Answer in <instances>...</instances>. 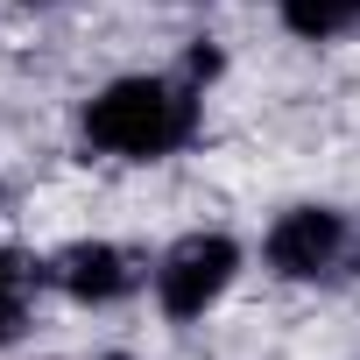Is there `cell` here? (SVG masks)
<instances>
[{"label":"cell","instance_id":"obj_2","mask_svg":"<svg viewBox=\"0 0 360 360\" xmlns=\"http://www.w3.org/2000/svg\"><path fill=\"white\" fill-rule=\"evenodd\" d=\"M233 269H240V248H233L226 233H191V240H176V248L162 255L155 297H162L169 318H198V311L233 283Z\"/></svg>","mask_w":360,"mask_h":360},{"label":"cell","instance_id":"obj_3","mask_svg":"<svg viewBox=\"0 0 360 360\" xmlns=\"http://www.w3.org/2000/svg\"><path fill=\"white\" fill-rule=\"evenodd\" d=\"M339 255H346V226H339V212H325V205L283 212V219H276V233H269V262H276L283 276H297V283L332 276V269H339Z\"/></svg>","mask_w":360,"mask_h":360},{"label":"cell","instance_id":"obj_4","mask_svg":"<svg viewBox=\"0 0 360 360\" xmlns=\"http://www.w3.org/2000/svg\"><path fill=\"white\" fill-rule=\"evenodd\" d=\"M57 283H64L71 297H85V304H113V297L134 290V269H127L120 248H106V240H78V248L57 255Z\"/></svg>","mask_w":360,"mask_h":360},{"label":"cell","instance_id":"obj_1","mask_svg":"<svg viewBox=\"0 0 360 360\" xmlns=\"http://www.w3.org/2000/svg\"><path fill=\"white\" fill-rule=\"evenodd\" d=\"M191 120H198V106L162 78H120L85 106L92 148H113V155H162L176 141H191Z\"/></svg>","mask_w":360,"mask_h":360},{"label":"cell","instance_id":"obj_6","mask_svg":"<svg viewBox=\"0 0 360 360\" xmlns=\"http://www.w3.org/2000/svg\"><path fill=\"white\" fill-rule=\"evenodd\" d=\"M22 332V262L0 255V346Z\"/></svg>","mask_w":360,"mask_h":360},{"label":"cell","instance_id":"obj_5","mask_svg":"<svg viewBox=\"0 0 360 360\" xmlns=\"http://www.w3.org/2000/svg\"><path fill=\"white\" fill-rule=\"evenodd\" d=\"M283 22L297 36H339L360 22V0H283Z\"/></svg>","mask_w":360,"mask_h":360},{"label":"cell","instance_id":"obj_7","mask_svg":"<svg viewBox=\"0 0 360 360\" xmlns=\"http://www.w3.org/2000/svg\"><path fill=\"white\" fill-rule=\"evenodd\" d=\"M113 360H120V353H113Z\"/></svg>","mask_w":360,"mask_h":360}]
</instances>
